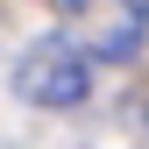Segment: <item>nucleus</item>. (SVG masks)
Listing matches in <instances>:
<instances>
[{
    "label": "nucleus",
    "instance_id": "f257e3e1",
    "mask_svg": "<svg viewBox=\"0 0 149 149\" xmlns=\"http://www.w3.org/2000/svg\"><path fill=\"white\" fill-rule=\"evenodd\" d=\"M14 92H22L29 107H78L85 92H92V64H85V50H71L64 36H43V43H29L22 50V64H14Z\"/></svg>",
    "mask_w": 149,
    "mask_h": 149
},
{
    "label": "nucleus",
    "instance_id": "f03ea898",
    "mask_svg": "<svg viewBox=\"0 0 149 149\" xmlns=\"http://www.w3.org/2000/svg\"><path fill=\"white\" fill-rule=\"evenodd\" d=\"M135 128H142V135H149V92H142V100H135Z\"/></svg>",
    "mask_w": 149,
    "mask_h": 149
},
{
    "label": "nucleus",
    "instance_id": "7ed1b4c3",
    "mask_svg": "<svg viewBox=\"0 0 149 149\" xmlns=\"http://www.w3.org/2000/svg\"><path fill=\"white\" fill-rule=\"evenodd\" d=\"M50 7H57V14H78V7H85V0H50Z\"/></svg>",
    "mask_w": 149,
    "mask_h": 149
},
{
    "label": "nucleus",
    "instance_id": "20e7f679",
    "mask_svg": "<svg viewBox=\"0 0 149 149\" xmlns=\"http://www.w3.org/2000/svg\"><path fill=\"white\" fill-rule=\"evenodd\" d=\"M128 14H135V22H142V14H149V0H128Z\"/></svg>",
    "mask_w": 149,
    "mask_h": 149
}]
</instances>
